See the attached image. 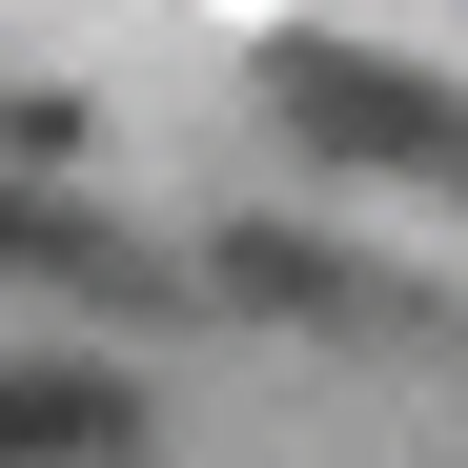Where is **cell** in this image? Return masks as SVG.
<instances>
[{
  "label": "cell",
  "instance_id": "cell-2",
  "mask_svg": "<svg viewBox=\"0 0 468 468\" xmlns=\"http://www.w3.org/2000/svg\"><path fill=\"white\" fill-rule=\"evenodd\" d=\"M122 448H143L122 367H0V468H122Z\"/></svg>",
  "mask_w": 468,
  "mask_h": 468
},
{
  "label": "cell",
  "instance_id": "cell-1",
  "mask_svg": "<svg viewBox=\"0 0 468 468\" xmlns=\"http://www.w3.org/2000/svg\"><path fill=\"white\" fill-rule=\"evenodd\" d=\"M265 102L326 143V164H387V184H428V204H468V102L428 82V61H367V41H285L265 61Z\"/></svg>",
  "mask_w": 468,
  "mask_h": 468
}]
</instances>
